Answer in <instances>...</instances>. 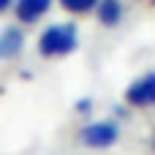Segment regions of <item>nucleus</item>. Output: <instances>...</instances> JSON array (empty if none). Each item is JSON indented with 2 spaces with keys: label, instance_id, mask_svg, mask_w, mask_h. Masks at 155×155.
I'll return each instance as SVG.
<instances>
[{
  "label": "nucleus",
  "instance_id": "1a4fd4ad",
  "mask_svg": "<svg viewBox=\"0 0 155 155\" xmlns=\"http://www.w3.org/2000/svg\"><path fill=\"white\" fill-rule=\"evenodd\" d=\"M11 3H14V0H0V11H8V8H11Z\"/></svg>",
  "mask_w": 155,
  "mask_h": 155
},
{
  "label": "nucleus",
  "instance_id": "0eeeda50",
  "mask_svg": "<svg viewBox=\"0 0 155 155\" xmlns=\"http://www.w3.org/2000/svg\"><path fill=\"white\" fill-rule=\"evenodd\" d=\"M60 5L71 14H87L98 5V0H60Z\"/></svg>",
  "mask_w": 155,
  "mask_h": 155
},
{
  "label": "nucleus",
  "instance_id": "6e6552de",
  "mask_svg": "<svg viewBox=\"0 0 155 155\" xmlns=\"http://www.w3.org/2000/svg\"><path fill=\"white\" fill-rule=\"evenodd\" d=\"M76 109H79V112H90V101H87V98H84V101H79V104H76Z\"/></svg>",
  "mask_w": 155,
  "mask_h": 155
},
{
  "label": "nucleus",
  "instance_id": "f03ea898",
  "mask_svg": "<svg viewBox=\"0 0 155 155\" xmlns=\"http://www.w3.org/2000/svg\"><path fill=\"white\" fill-rule=\"evenodd\" d=\"M120 139V128L109 120H98V123H90L79 131V142L84 147H93V150H106L112 147L114 142Z\"/></svg>",
  "mask_w": 155,
  "mask_h": 155
},
{
  "label": "nucleus",
  "instance_id": "423d86ee",
  "mask_svg": "<svg viewBox=\"0 0 155 155\" xmlns=\"http://www.w3.org/2000/svg\"><path fill=\"white\" fill-rule=\"evenodd\" d=\"M95 14H98V22H101V25L114 27V25H120V19H123V3H120V0H98Z\"/></svg>",
  "mask_w": 155,
  "mask_h": 155
},
{
  "label": "nucleus",
  "instance_id": "9d476101",
  "mask_svg": "<svg viewBox=\"0 0 155 155\" xmlns=\"http://www.w3.org/2000/svg\"><path fill=\"white\" fill-rule=\"evenodd\" d=\"M153 150H155V139H153Z\"/></svg>",
  "mask_w": 155,
  "mask_h": 155
},
{
  "label": "nucleus",
  "instance_id": "39448f33",
  "mask_svg": "<svg viewBox=\"0 0 155 155\" xmlns=\"http://www.w3.org/2000/svg\"><path fill=\"white\" fill-rule=\"evenodd\" d=\"M25 49V33L19 27H5L0 33V60H14Z\"/></svg>",
  "mask_w": 155,
  "mask_h": 155
},
{
  "label": "nucleus",
  "instance_id": "20e7f679",
  "mask_svg": "<svg viewBox=\"0 0 155 155\" xmlns=\"http://www.w3.org/2000/svg\"><path fill=\"white\" fill-rule=\"evenodd\" d=\"M49 8H52V0H14L16 19H19V22H25V25L38 22Z\"/></svg>",
  "mask_w": 155,
  "mask_h": 155
},
{
  "label": "nucleus",
  "instance_id": "7ed1b4c3",
  "mask_svg": "<svg viewBox=\"0 0 155 155\" xmlns=\"http://www.w3.org/2000/svg\"><path fill=\"white\" fill-rule=\"evenodd\" d=\"M125 101H128L131 106H139V109L155 106V71L139 76V79H134V82L128 84V90H125Z\"/></svg>",
  "mask_w": 155,
  "mask_h": 155
},
{
  "label": "nucleus",
  "instance_id": "f257e3e1",
  "mask_svg": "<svg viewBox=\"0 0 155 155\" xmlns=\"http://www.w3.org/2000/svg\"><path fill=\"white\" fill-rule=\"evenodd\" d=\"M76 44H79L76 27L68 22H60V25H49L41 33L38 52H41V57H65L76 49Z\"/></svg>",
  "mask_w": 155,
  "mask_h": 155
}]
</instances>
